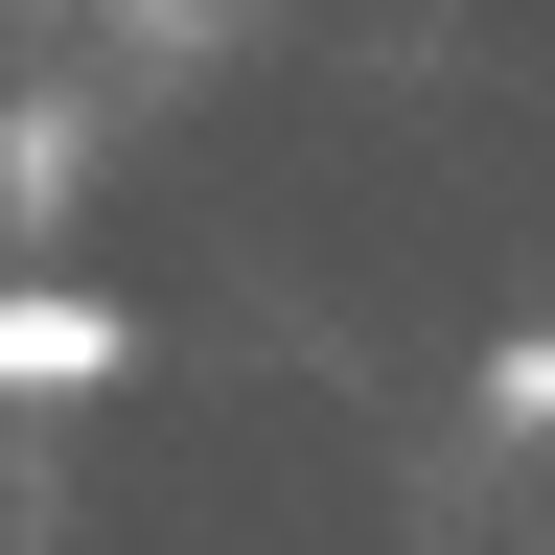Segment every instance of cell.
<instances>
[{"instance_id":"cell-1","label":"cell","mask_w":555,"mask_h":555,"mask_svg":"<svg viewBox=\"0 0 555 555\" xmlns=\"http://www.w3.org/2000/svg\"><path fill=\"white\" fill-rule=\"evenodd\" d=\"M139 371V324L116 301H69V278H0V393H116Z\"/></svg>"},{"instance_id":"cell-2","label":"cell","mask_w":555,"mask_h":555,"mask_svg":"<svg viewBox=\"0 0 555 555\" xmlns=\"http://www.w3.org/2000/svg\"><path fill=\"white\" fill-rule=\"evenodd\" d=\"M486 416H532V440H555V324L509 347V371H486Z\"/></svg>"}]
</instances>
